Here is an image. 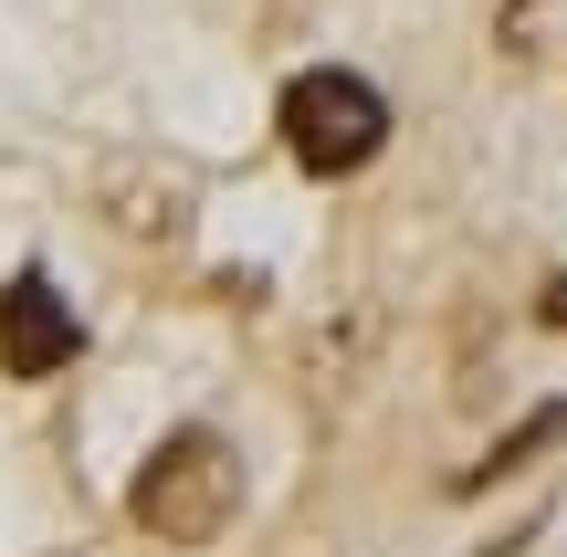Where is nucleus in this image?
Here are the masks:
<instances>
[{
  "instance_id": "7",
  "label": "nucleus",
  "mask_w": 567,
  "mask_h": 557,
  "mask_svg": "<svg viewBox=\"0 0 567 557\" xmlns=\"http://www.w3.org/2000/svg\"><path fill=\"white\" fill-rule=\"evenodd\" d=\"M536 316H547V327H567V274H547V295H536Z\"/></svg>"
},
{
  "instance_id": "5",
  "label": "nucleus",
  "mask_w": 567,
  "mask_h": 557,
  "mask_svg": "<svg viewBox=\"0 0 567 557\" xmlns=\"http://www.w3.org/2000/svg\"><path fill=\"white\" fill-rule=\"evenodd\" d=\"M557 432H567V400H547V411H526V421H515V432L494 442L484 463H463V474H452V495H494V484H505L515 463H536V453H547Z\"/></svg>"
},
{
  "instance_id": "3",
  "label": "nucleus",
  "mask_w": 567,
  "mask_h": 557,
  "mask_svg": "<svg viewBox=\"0 0 567 557\" xmlns=\"http://www.w3.org/2000/svg\"><path fill=\"white\" fill-rule=\"evenodd\" d=\"M84 358V316L63 306L53 274H11V295H0V369L11 379H53Z\"/></svg>"
},
{
  "instance_id": "6",
  "label": "nucleus",
  "mask_w": 567,
  "mask_h": 557,
  "mask_svg": "<svg viewBox=\"0 0 567 557\" xmlns=\"http://www.w3.org/2000/svg\"><path fill=\"white\" fill-rule=\"evenodd\" d=\"M368 337H379V316H326V327H316V369H305V379H316V400H337L347 390V379H358L368 369Z\"/></svg>"
},
{
  "instance_id": "4",
  "label": "nucleus",
  "mask_w": 567,
  "mask_h": 557,
  "mask_svg": "<svg viewBox=\"0 0 567 557\" xmlns=\"http://www.w3.org/2000/svg\"><path fill=\"white\" fill-rule=\"evenodd\" d=\"M95 189H105V210H116L126 243H179L189 231V179H158V168L116 158V168H95Z\"/></svg>"
},
{
  "instance_id": "8",
  "label": "nucleus",
  "mask_w": 567,
  "mask_h": 557,
  "mask_svg": "<svg viewBox=\"0 0 567 557\" xmlns=\"http://www.w3.org/2000/svg\"><path fill=\"white\" fill-rule=\"evenodd\" d=\"M536 11H547V0H505V32H515V21H536Z\"/></svg>"
},
{
  "instance_id": "1",
  "label": "nucleus",
  "mask_w": 567,
  "mask_h": 557,
  "mask_svg": "<svg viewBox=\"0 0 567 557\" xmlns=\"http://www.w3.org/2000/svg\"><path fill=\"white\" fill-rule=\"evenodd\" d=\"M243 505H252V474H243V453H231L210 421H179V432L137 463V484H126V516L158 547H221L231 526H243Z\"/></svg>"
},
{
  "instance_id": "2",
  "label": "nucleus",
  "mask_w": 567,
  "mask_h": 557,
  "mask_svg": "<svg viewBox=\"0 0 567 557\" xmlns=\"http://www.w3.org/2000/svg\"><path fill=\"white\" fill-rule=\"evenodd\" d=\"M274 137H284V158H295L305 179H358L389 147V95L358 63H305L274 95Z\"/></svg>"
}]
</instances>
